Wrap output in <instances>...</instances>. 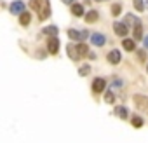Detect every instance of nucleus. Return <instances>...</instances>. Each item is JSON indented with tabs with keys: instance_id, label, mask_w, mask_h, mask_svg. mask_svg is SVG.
I'll return each instance as SVG.
<instances>
[{
	"instance_id": "obj_1",
	"label": "nucleus",
	"mask_w": 148,
	"mask_h": 143,
	"mask_svg": "<svg viewBox=\"0 0 148 143\" xmlns=\"http://www.w3.org/2000/svg\"><path fill=\"white\" fill-rule=\"evenodd\" d=\"M30 7L38 12V19L44 21L51 16V6L49 0H30Z\"/></svg>"
},
{
	"instance_id": "obj_2",
	"label": "nucleus",
	"mask_w": 148,
	"mask_h": 143,
	"mask_svg": "<svg viewBox=\"0 0 148 143\" xmlns=\"http://www.w3.org/2000/svg\"><path fill=\"white\" fill-rule=\"evenodd\" d=\"M134 105H136L139 110H143L145 113H148V98H146V96L136 94V96H134Z\"/></svg>"
},
{
	"instance_id": "obj_3",
	"label": "nucleus",
	"mask_w": 148,
	"mask_h": 143,
	"mask_svg": "<svg viewBox=\"0 0 148 143\" xmlns=\"http://www.w3.org/2000/svg\"><path fill=\"white\" fill-rule=\"evenodd\" d=\"M89 33L84 30V32H77V30H68V37L71 38V40H82V38H86Z\"/></svg>"
},
{
	"instance_id": "obj_4",
	"label": "nucleus",
	"mask_w": 148,
	"mask_h": 143,
	"mask_svg": "<svg viewBox=\"0 0 148 143\" xmlns=\"http://www.w3.org/2000/svg\"><path fill=\"white\" fill-rule=\"evenodd\" d=\"M11 12H12V14H23V12H25V4L21 2V0L12 2V4H11Z\"/></svg>"
},
{
	"instance_id": "obj_5",
	"label": "nucleus",
	"mask_w": 148,
	"mask_h": 143,
	"mask_svg": "<svg viewBox=\"0 0 148 143\" xmlns=\"http://www.w3.org/2000/svg\"><path fill=\"white\" fill-rule=\"evenodd\" d=\"M113 28H115V33L120 35V37H125V35H127V30H129L125 23H115Z\"/></svg>"
},
{
	"instance_id": "obj_6",
	"label": "nucleus",
	"mask_w": 148,
	"mask_h": 143,
	"mask_svg": "<svg viewBox=\"0 0 148 143\" xmlns=\"http://www.w3.org/2000/svg\"><path fill=\"white\" fill-rule=\"evenodd\" d=\"M91 40H92V44H94V45H98V47L105 45V42H106L105 35H101V33H92V35H91Z\"/></svg>"
},
{
	"instance_id": "obj_7",
	"label": "nucleus",
	"mask_w": 148,
	"mask_h": 143,
	"mask_svg": "<svg viewBox=\"0 0 148 143\" xmlns=\"http://www.w3.org/2000/svg\"><path fill=\"white\" fill-rule=\"evenodd\" d=\"M105 86H106V82H105L103 79H94V80H92V91H94V93H101V91L105 89Z\"/></svg>"
},
{
	"instance_id": "obj_8",
	"label": "nucleus",
	"mask_w": 148,
	"mask_h": 143,
	"mask_svg": "<svg viewBox=\"0 0 148 143\" xmlns=\"http://www.w3.org/2000/svg\"><path fill=\"white\" fill-rule=\"evenodd\" d=\"M58 51H59V40L56 37H52L49 40V52L51 54H58Z\"/></svg>"
},
{
	"instance_id": "obj_9",
	"label": "nucleus",
	"mask_w": 148,
	"mask_h": 143,
	"mask_svg": "<svg viewBox=\"0 0 148 143\" xmlns=\"http://www.w3.org/2000/svg\"><path fill=\"white\" fill-rule=\"evenodd\" d=\"M108 61H110L112 65H117V63L120 61V52H119L117 49L110 51V52H108Z\"/></svg>"
},
{
	"instance_id": "obj_10",
	"label": "nucleus",
	"mask_w": 148,
	"mask_h": 143,
	"mask_svg": "<svg viewBox=\"0 0 148 143\" xmlns=\"http://www.w3.org/2000/svg\"><path fill=\"white\" fill-rule=\"evenodd\" d=\"M66 52H68V56H70L71 59H75V61L80 58V54H79L77 47H73V45H70V44H68V47H66Z\"/></svg>"
},
{
	"instance_id": "obj_11",
	"label": "nucleus",
	"mask_w": 148,
	"mask_h": 143,
	"mask_svg": "<svg viewBox=\"0 0 148 143\" xmlns=\"http://www.w3.org/2000/svg\"><path fill=\"white\" fill-rule=\"evenodd\" d=\"M122 47H124L125 51H134V49H136V44H134V40H131V38H125V40L122 42Z\"/></svg>"
},
{
	"instance_id": "obj_12",
	"label": "nucleus",
	"mask_w": 148,
	"mask_h": 143,
	"mask_svg": "<svg viewBox=\"0 0 148 143\" xmlns=\"http://www.w3.org/2000/svg\"><path fill=\"white\" fill-rule=\"evenodd\" d=\"M71 12L75 14V16H82V14H84V7H82L80 4H73V6H71Z\"/></svg>"
},
{
	"instance_id": "obj_13",
	"label": "nucleus",
	"mask_w": 148,
	"mask_h": 143,
	"mask_svg": "<svg viewBox=\"0 0 148 143\" xmlns=\"http://www.w3.org/2000/svg\"><path fill=\"white\" fill-rule=\"evenodd\" d=\"M30 21H32L30 12H23V14H21V18H19V23H21L23 26H26V25H30Z\"/></svg>"
},
{
	"instance_id": "obj_14",
	"label": "nucleus",
	"mask_w": 148,
	"mask_h": 143,
	"mask_svg": "<svg viewBox=\"0 0 148 143\" xmlns=\"http://www.w3.org/2000/svg\"><path fill=\"white\" fill-rule=\"evenodd\" d=\"M58 26H47V28H44V35H51V37H56L58 35Z\"/></svg>"
},
{
	"instance_id": "obj_15",
	"label": "nucleus",
	"mask_w": 148,
	"mask_h": 143,
	"mask_svg": "<svg viewBox=\"0 0 148 143\" xmlns=\"http://www.w3.org/2000/svg\"><path fill=\"white\" fill-rule=\"evenodd\" d=\"M96 19H98V12H96V11H89V12L86 14V21H87V23H94Z\"/></svg>"
},
{
	"instance_id": "obj_16",
	"label": "nucleus",
	"mask_w": 148,
	"mask_h": 143,
	"mask_svg": "<svg viewBox=\"0 0 148 143\" xmlns=\"http://www.w3.org/2000/svg\"><path fill=\"white\" fill-rule=\"evenodd\" d=\"M77 51H79L80 56H89V47H87L86 44H79V45H77Z\"/></svg>"
},
{
	"instance_id": "obj_17",
	"label": "nucleus",
	"mask_w": 148,
	"mask_h": 143,
	"mask_svg": "<svg viewBox=\"0 0 148 143\" xmlns=\"http://www.w3.org/2000/svg\"><path fill=\"white\" fill-rule=\"evenodd\" d=\"M117 115H119L120 119H127L129 112H127V108H125V107H119V108H117Z\"/></svg>"
},
{
	"instance_id": "obj_18",
	"label": "nucleus",
	"mask_w": 148,
	"mask_h": 143,
	"mask_svg": "<svg viewBox=\"0 0 148 143\" xmlns=\"http://www.w3.org/2000/svg\"><path fill=\"white\" fill-rule=\"evenodd\" d=\"M141 35H143V30H141V23H139V25H136V28H134V40H139Z\"/></svg>"
},
{
	"instance_id": "obj_19",
	"label": "nucleus",
	"mask_w": 148,
	"mask_h": 143,
	"mask_svg": "<svg viewBox=\"0 0 148 143\" xmlns=\"http://www.w3.org/2000/svg\"><path fill=\"white\" fill-rule=\"evenodd\" d=\"M89 72H91V66H89V65H84V66L79 70V74H80L82 77H86V75H89Z\"/></svg>"
},
{
	"instance_id": "obj_20",
	"label": "nucleus",
	"mask_w": 148,
	"mask_h": 143,
	"mask_svg": "<svg viewBox=\"0 0 148 143\" xmlns=\"http://www.w3.org/2000/svg\"><path fill=\"white\" fill-rule=\"evenodd\" d=\"M132 126H134V127H141V126H143V119L138 117V115H134V117H132Z\"/></svg>"
},
{
	"instance_id": "obj_21",
	"label": "nucleus",
	"mask_w": 148,
	"mask_h": 143,
	"mask_svg": "<svg viewBox=\"0 0 148 143\" xmlns=\"http://www.w3.org/2000/svg\"><path fill=\"white\" fill-rule=\"evenodd\" d=\"M120 11H122L120 4H113V6H112V14H113V16H119V14H120Z\"/></svg>"
},
{
	"instance_id": "obj_22",
	"label": "nucleus",
	"mask_w": 148,
	"mask_h": 143,
	"mask_svg": "<svg viewBox=\"0 0 148 143\" xmlns=\"http://www.w3.org/2000/svg\"><path fill=\"white\" fill-rule=\"evenodd\" d=\"M105 101H106V103H113V101H115V94H113V91H108V93H106Z\"/></svg>"
},
{
	"instance_id": "obj_23",
	"label": "nucleus",
	"mask_w": 148,
	"mask_h": 143,
	"mask_svg": "<svg viewBox=\"0 0 148 143\" xmlns=\"http://www.w3.org/2000/svg\"><path fill=\"white\" fill-rule=\"evenodd\" d=\"M134 7L141 12V11H143V0H134Z\"/></svg>"
},
{
	"instance_id": "obj_24",
	"label": "nucleus",
	"mask_w": 148,
	"mask_h": 143,
	"mask_svg": "<svg viewBox=\"0 0 148 143\" xmlns=\"http://www.w3.org/2000/svg\"><path fill=\"white\" fill-rule=\"evenodd\" d=\"M138 58H139V61H145V59H146V54H145L143 51H139V52H138Z\"/></svg>"
},
{
	"instance_id": "obj_25",
	"label": "nucleus",
	"mask_w": 148,
	"mask_h": 143,
	"mask_svg": "<svg viewBox=\"0 0 148 143\" xmlns=\"http://www.w3.org/2000/svg\"><path fill=\"white\" fill-rule=\"evenodd\" d=\"M64 4H73V0H63Z\"/></svg>"
},
{
	"instance_id": "obj_26",
	"label": "nucleus",
	"mask_w": 148,
	"mask_h": 143,
	"mask_svg": "<svg viewBox=\"0 0 148 143\" xmlns=\"http://www.w3.org/2000/svg\"><path fill=\"white\" fill-rule=\"evenodd\" d=\"M145 47H148V37L145 38Z\"/></svg>"
},
{
	"instance_id": "obj_27",
	"label": "nucleus",
	"mask_w": 148,
	"mask_h": 143,
	"mask_svg": "<svg viewBox=\"0 0 148 143\" xmlns=\"http://www.w3.org/2000/svg\"><path fill=\"white\" fill-rule=\"evenodd\" d=\"M96 2H105V0H96Z\"/></svg>"
},
{
	"instance_id": "obj_28",
	"label": "nucleus",
	"mask_w": 148,
	"mask_h": 143,
	"mask_svg": "<svg viewBox=\"0 0 148 143\" xmlns=\"http://www.w3.org/2000/svg\"><path fill=\"white\" fill-rule=\"evenodd\" d=\"M146 70H148V68H146Z\"/></svg>"
}]
</instances>
